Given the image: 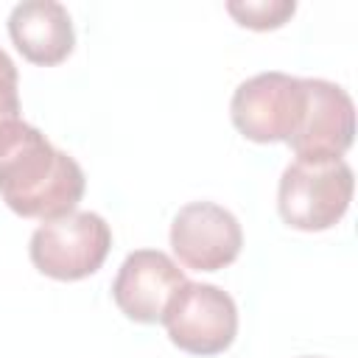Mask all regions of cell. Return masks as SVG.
Listing matches in <instances>:
<instances>
[{"mask_svg": "<svg viewBox=\"0 0 358 358\" xmlns=\"http://www.w3.org/2000/svg\"><path fill=\"white\" fill-rule=\"evenodd\" d=\"M81 165L22 117L0 126V196L22 218L56 221L84 196Z\"/></svg>", "mask_w": 358, "mask_h": 358, "instance_id": "6da1fadb", "label": "cell"}, {"mask_svg": "<svg viewBox=\"0 0 358 358\" xmlns=\"http://www.w3.org/2000/svg\"><path fill=\"white\" fill-rule=\"evenodd\" d=\"M227 11L246 28L268 31V28H280L288 17H294L296 3L294 0H229Z\"/></svg>", "mask_w": 358, "mask_h": 358, "instance_id": "30bf717a", "label": "cell"}, {"mask_svg": "<svg viewBox=\"0 0 358 358\" xmlns=\"http://www.w3.org/2000/svg\"><path fill=\"white\" fill-rule=\"evenodd\" d=\"M171 341L193 355L224 352L238 333L235 299L210 282H185L162 316Z\"/></svg>", "mask_w": 358, "mask_h": 358, "instance_id": "5b68a950", "label": "cell"}, {"mask_svg": "<svg viewBox=\"0 0 358 358\" xmlns=\"http://www.w3.org/2000/svg\"><path fill=\"white\" fill-rule=\"evenodd\" d=\"M308 358H313V355H308Z\"/></svg>", "mask_w": 358, "mask_h": 358, "instance_id": "7c38bea8", "label": "cell"}, {"mask_svg": "<svg viewBox=\"0 0 358 358\" xmlns=\"http://www.w3.org/2000/svg\"><path fill=\"white\" fill-rule=\"evenodd\" d=\"M112 246L109 224L90 210L45 221L31 235V263L53 280H81L101 268Z\"/></svg>", "mask_w": 358, "mask_h": 358, "instance_id": "277c9868", "label": "cell"}, {"mask_svg": "<svg viewBox=\"0 0 358 358\" xmlns=\"http://www.w3.org/2000/svg\"><path fill=\"white\" fill-rule=\"evenodd\" d=\"M355 137V106L347 90L324 78H305V115L288 140L296 159H341Z\"/></svg>", "mask_w": 358, "mask_h": 358, "instance_id": "8992f818", "label": "cell"}, {"mask_svg": "<svg viewBox=\"0 0 358 358\" xmlns=\"http://www.w3.org/2000/svg\"><path fill=\"white\" fill-rule=\"evenodd\" d=\"M185 282V271L165 252L137 249L120 263L112 282V296L129 319L154 324L162 322L168 302Z\"/></svg>", "mask_w": 358, "mask_h": 358, "instance_id": "ba28073f", "label": "cell"}, {"mask_svg": "<svg viewBox=\"0 0 358 358\" xmlns=\"http://www.w3.org/2000/svg\"><path fill=\"white\" fill-rule=\"evenodd\" d=\"M17 67L8 53L0 48V126L20 117V92H17Z\"/></svg>", "mask_w": 358, "mask_h": 358, "instance_id": "8fae6325", "label": "cell"}, {"mask_svg": "<svg viewBox=\"0 0 358 358\" xmlns=\"http://www.w3.org/2000/svg\"><path fill=\"white\" fill-rule=\"evenodd\" d=\"M8 34L17 50L34 64H59L76 45L73 20L56 0H22L8 14Z\"/></svg>", "mask_w": 358, "mask_h": 358, "instance_id": "9c48e42d", "label": "cell"}, {"mask_svg": "<svg viewBox=\"0 0 358 358\" xmlns=\"http://www.w3.org/2000/svg\"><path fill=\"white\" fill-rule=\"evenodd\" d=\"M229 115L235 129L255 143H288L305 115V78L268 70L238 84Z\"/></svg>", "mask_w": 358, "mask_h": 358, "instance_id": "3957f363", "label": "cell"}, {"mask_svg": "<svg viewBox=\"0 0 358 358\" xmlns=\"http://www.w3.org/2000/svg\"><path fill=\"white\" fill-rule=\"evenodd\" d=\"M352 168L344 159L291 162L280 176L277 207L288 227L319 232L341 221L352 201Z\"/></svg>", "mask_w": 358, "mask_h": 358, "instance_id": "7a4b0ae2", "label": "cell"}, {"mask_svg": "<svg viewBox=\"0 0 358 358\" xmlns=\"http://www.w3.org/2000/svg\"><path fill=\"white\" fill-rule=\"evenodd\" d=\"M243 246V232L238 218L213 204L190 201L185 204L171 224V249L185 268L193 271H218L229 266Z\"/></svg>", "mask_w": 358, "mask_h": 358, "instance_id": "52a82bcc", "label": "cell"}]
</instances>
